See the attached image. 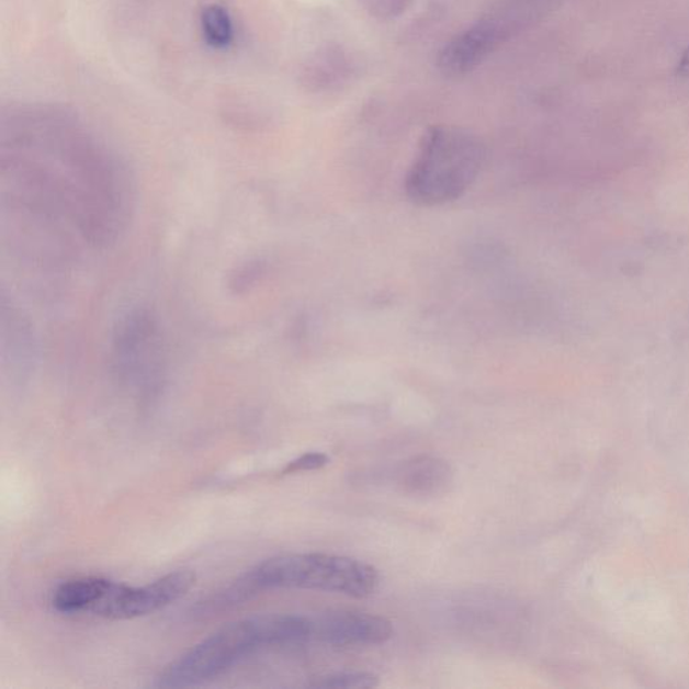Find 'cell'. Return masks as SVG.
Segmentation results:
<instances>
[{
    "label": "cell",
    "mask_w": 689,
    "mask_h": 689,
    "mask_svg": "<svg viewBox=\"0 0 689 689\" xmlns=\"http://www.w3.org/2000/svg\"><path fill=\"white\" fill-rule=\"evenodd\" d=\"M354 70V58L344 47L325 45L313 52L302 64L300 84L307 92H329L348 82Z\"/></svg>",
    "instance_id": "9"
},
{
    "label": "cell",
    "mask_w": 689,
    "mask_h": 689,
    "mask_svg": "<svg viewBox=\"0 0 689 689\" xmlns=\"http://www.w3.org/2000/svg\"><path fill=\"white\" fill-rule=\"evenodd\" d=\"M259 591L305 589L365 598L376 591L377 569L348 556L298 554L272 557L247 573Z\"/></svg>",
    "instance_id": "4"
},
{
    "label": "cell",
    "mask_w": 689,
    "mask_h": 689,
    "mask_svg": "<svg viewBox=\"0 0 689 689\" xmlns=\"http://www.w3.org/2000/svg\"><path fill=\"white\" fill-rule=\"evenodd\" d=\"M3 237L45 269L117 240L131 212L128 174L74 112L18 104L0 121Z\"/></svg>",
    "instance_id": "1"
},
{
    "label": "cell",
    "mask_w": 689,
    "mask_h": 689,
    "mask_svg": "<svg viewBox=\"0 0 689 689\" xmlns=\"http://www.w3.org/2000/svg\"><path fill=\"white\" fill-rule=\"evenodd\" d=\"M313 637L312 618L264 614L229 623L165 667L154 687L188 688L204 685L272 646L300 644Z\"/></svg>",
    "instance_id": "2"
},
{
    "label": "cell",
    "mask_w": 689,
    "mask_h": 689,
    "mask_svg": "<svg viewBox=\"0 0 689 689\" xmlns=\"http://www.w3.org/2000/svg\"><path fill=\"white\" fill-rule=\"evenodd\" d=\"M329 456L324 453H307L287 463L283 468V474H294L300 472L317 471V468L328 465Z\"/></svg>",
    "instance_id": "15"
},
{
    "label": "cell",
    "mask_w": 689,
    "mask_h": 689,
    "mask_svg": "<svg viewBox=\"0 0 689 689\" xmlns=\"http://www.w3.org/2000/svg\"><path fill=\"white\" fill-rule=\"evenodd\" d=\"M679 72L680 75L687 77V79H689V46L687 47V50L685 52V55H682L680 63H679Z\"/></svg>",
    "instance_id": "16"
},
{
    "label": "cell",
    "mask_w": 689,
    "mask_h": 689,
    "mask_svg": "<svg viewBox=\"0 0 689 689\" xmlns=\"http://www.w3.org/2000/svg\"><path fill=\"white\" fill-rule=\"evenodd\" d=\"M485 159L483 142L465 129L427 131L406 178L408 199L420 206L459 200L477 180Z\"/></svg>",
    "instance_id": "3"
},
{
    "label": "cell",
    "mask_w": 689,
    "mask_h": 689,
    "mask_svg": "<svg viewBox=\"0 0 689 689\" xmlns=\"http://www.w3.org/2000/svg\"><path fill=\"white\" fill-rule=\"evenodd\" d=\"M115 581L88 576L64 581L53 592L52 605L59 613H92L104 601Z\"/></svg>",
    "instance_id": "11"
},
{
    "label": "cell",
    "mask_w": 689,
    "mask_h": 689,
    "mask_svg": "<svg viewBox=\"0 0 689 689\" xmlns=\"http://www.w3.org/2000/svg\"><path fill=\"white\" fill-rule=\"evenodd\" d=\"M380 686L376 675L371 673H340L319 677L308 687L325 689H364Z\"/></svg>",
    "instance_id": "13"
},
{
    "label": "cell",
    "mask_w": 689,
    "mask_h": 689,
    "mask_svg": "<svg viewBox=\"0 0 689 689\" xmlns=\"http://www.w3.org/2000/svg\"><path fill=\"white\" fill-rule=\"evenodd\" d=\"M394 635L387 618L361 611H335L313 620V637L336 646L379 645Z\"/></svg>",
    "instance_id": "8"
},
{
    "label": "cell",
    "mask_w": 689,
    "mask_h": 689,
    "mask_svg": "<svg viewBox=\"0 0 689 689\" xmlns=\"http://www.w3.org/2000/svg\"><path fill=\"white\" fill-rule=\"evenodd\" d=\"M507 34L504 22L484 20L463 30L439 52L437 65L442 74L462 76L472 72L500 45Z\"/></svg>",
    "instance_id": "7"
},
{
    "label": "cell",
    "mask_w": 689,
    "mask_h": 689,
    "mask_svg": "<svg viewBox=\"0 0 689 689\" xmlns=\"http://www.w3.org/2000/svg\"><path fill=\"white\" fill-rule=\"evenodd\" d=\"M194 585L195 575L187 569L170 573L142 587H131L115 581L109 596L94 611V615L106 620H133L153 614L180 601Z\"/></svg>",
    "instance_id": "5"
},
{
    "label": "cell",
    "mask_w": 689,
    "mask_h": 689,
    "mask_svg": "<svg viewBox=\"0 0 689 689\" xmlns=\"http://www.w3.org/2000/svg\"><path fill=\"white\" fill-rule=\"evenodd\" d=\"M162 337L157 319L146 308L127 314L117 324L112 352L123 373H153L162 355Z\"/></svg>",
    "instance_id": "6"
},
{
    "label": "cell",
    "mask_w": 689,
    "mask_h": 689,
    "mask_svg": "<svg viewBox=\"0 0 689 689\" xmlns=\"http://www.w3.org/2000/svg\"><path fill=\"white\" fill-rule=\"evenodd\" d=\"M202 37L213 49L223 50L234 41V22L228 10L219 4H210L200 16Z\"/></svg>",
    "instance_id": "12"
},
{
    "label": "cell",
    "mask_w": 689,
    "mask_h": 689,
    "mask_svg": "<svg viewBox=\"0 0 689 689\" xmlns=\"http://www.w3.org/2000/svg\"><path fill=\"white\" fill-rule=\"evenodd\" d=\"M453 471L448 462L436 456L420 455L404 462L396 474V483L404 495L437 496L448 489Z\"/></svg>",
    "instance_id": "10"
},
{
    "label": "cell",
    "mask_w": 689,
    "mask_h": 689,
    "mask_svg": "<svg viewBox=\"0 0 689 689\" xmlns=\"http://www.w3.org/2000/svg\"><path fill=\"white\" fill-rule=\"evenodd\" d=\"M362 9L377 20H394L411 8L414 0H358Z\"/></svg>",
    "instance_id": "14"
}]
</instances>
